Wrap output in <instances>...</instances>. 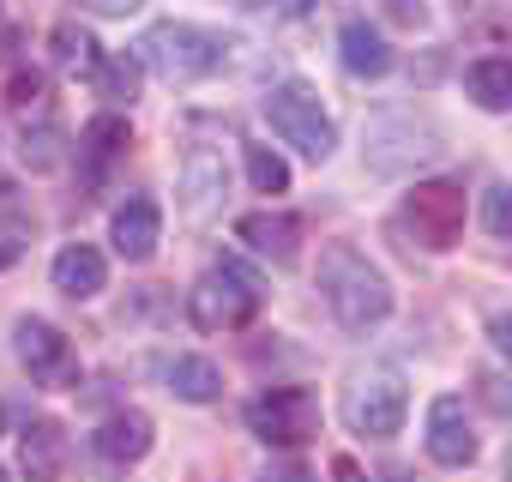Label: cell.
<instances>
[{
  "label": "cell",
  "mask_w": 512,
  "mask_h": 482,
  "mask_svg": "<svg viewBox=\"0 0 512 482\" xmlns=\"http://www.w3.org/2000/svg\"><path fill=\"white\" fill-rule=\"evenodd\" d=\"M320 290H326V302H332L344 332H368V326H380L392 314V284L356 248H344V241L320 254Z\"/></svg>",
  "instance_id": "cell-1"
},
{
  "label": "cell",
  "mask_w": 512,
  "mask_h": 482,
  "mask_svg": "<svg viewBox=\"0 0 512 482\" xmlns=\"http://www.w3.org/2000/svg\"><path fill=\"white\" fill-rule=\"evenodd\" d=\"M266 121H272V133H278L284 145H296V151L314 157V163H326L332 145H338V127H332V115L320 109V91L302 85V79H290V85H278V91L266 97Z\"/></svg>",
  "instance_id": "cell-2"
},
{
  "label": "cell",
  "mask_w": 512,
  "mask_h": 482,
  "mask_svg": "<svg viewBox=\"0 0 512 482\" xmlns=\"http://www.w3.org/2000/svg\"><path fill=\"white\" fill-rule=\"evenodd\" d=\"M223 37L211 31H193V25H151L139 37V67L163 73V79H205L223 67Z\"/></svg>",
  "instance_id": "cell-3"
},
{
  "label": "cell",
  "mask_w": 512,
  "mask_h": 482,
  "mask_svg": "<svg viewBox=\"0 0 512 482\" xmlns=\"http://www.w3.org/2000/svg\"><path fill=\"white\" fill-rule=\"evenodd\" d=\"M187 314H193V326L199 332H241L253 314H260V284H253L241 266H217V272H205L193 290H187Z\"/></svg>",
  "instance_id": "cell-4"
},
{
  "label": "cell",
  "mask_w": 512,
  "mask_h": 482,
  "mask_svg": "<svg viewBox=\"0 0 512 482\" xmlns=\"http://www.w3.org/2000/svg\"><path fill=\"white\" fill-rule=\"evenodd\" d=\"M247 428L266 446H302L320 434V398L308 386H272L247 404Z\"/></svg>",
  "instance_id": "cell-5"
},
{
  "label": "cell",
  "mask_w": 512,
  "mask_h": 482,
  "mask_svg": "<svg viewBox=\"0 0 512 482\" xmlns=\"http://www.w3.org/2000/svg\"><path fill=\"white\" fill-rule=\"evenodd\" d=\"M404 410H410V386H404V374H392V368H374V374H362V380L344 392V422H350L356 434H374V440L398 434V428H404Z\"/></svg>",
  "instance_id": "cell-6"
},
{
  "label": "cell",
  "mask_w": 512,
  "mask_h": 482,
  "mask_svg": "<svg viewBox=\"0 0 512 482\" xmlns=\"http://www.w3.org/2000/svg\"><path fill=\"white\" fill-rule=\"evenodd\" d=\"M404 229L422 241V248H452V241L464 235V187L452 181H422L404 193Z\"/></svg>",
  "instance_id": "cell-7"
},
{
  "label": "cell",
  "mask_w": 512,
  "mask_h": 482,
  "mask_svg": "<svg viewBox=\"0 0 512 482\" xmlns=\"http://www.w3.org/2000/svg\"><path fill=\"white\" fill-rule=\"evenodd\" d=\"M13 350H19V362L31 368V380H43V386H67V380H79L73 344H67L49 320H19V326H13Z\"/></svg>",
  "instance_id": "cell-8"
},
{
  "label": "cell",
  "mask_w": 512,
  "mask_h": 482,
  "mask_svg": "<svg viewBox=\"0 0 512 482\" xmlns=\"http://www.w3.org/2000/svg\"><path fill=\"white\" fill-rule=\"evenodd\" d=\"M428 458L446 464V470H464L476 458V428H470V410L464 398H434L428 404Z\"/></svg>",
  "instance_id": "cell-9"
},
{
  "label": "cell",
  "mask_w": 512,
  "mask_h": 482,
  "mask_svg": "<svg viewBox=\"0 0 512 482\" xmlns=\"http://www.w3.org/2000/svg\"><path fill=\"white\" fill-rule=\"evenodd\" d=\"M109 235H115V254H121L127 266H145V260L157 254V235H163V211H157V199L133 193V199L115 211Z\"/></svg>",
  "instance_id": "cell-10"
},
{
  "label": "cell",
  "mask_w": 512,
  "mask_h": 482,
  "mask_svg": "<svg viewBox=\"0 0 512 482\" xmlns=\"http://www.w3.org/2000/svg\"><path fill=\"white\" fill-rule=\"evenodd\" d=\"M235 235L247 241L253 254H266V260H278V266H290V260L302 254V223L284 217V211H247V217L235 223Z\"/></svg>",
  "instance_id": "cell-11"
},
{
  "label": "cell",
  "mask_w": 512,
  "mask_h": 482,
  "mask_svg": "<svg viewBox=\"0 0 512 482\" xmlns=\"http://www.w3.org/2000/svg\"><path fill=\"white\" fill-rule=\"evenodd\" d=\"M91 446H97V458H109V464H139V458L151 452V416H145V410H115V416L91 434Z\"/></svg>",
  "instance_id": "cell-12"
},
{
  "label": "cell",
  "mask_w": 512,
  "mask_h": 482,
  "mask_svg": "<svg viewBox=\"0 0 512 482\" xmlns=\"http://www.w3.org/2000/svg\"><path fill=\"white\" fill-rule=\"evenodd\" d=\"M181 193H187V205H193L199 217L223 205V193H229V169H223V157H217L211 145H193V151H187V163H181Z\"/></svg>",
  "instance_id": "cell-13"
},
{
  "label": "cell",
  "mask_w": 512,
  "mask_h": 482,
  "mask_svg": "<svg viewBox=\"0 0 512 482\" xmlns=\"http://www.w3.org/2000/svg\"><path fill=\"white\" fill-rule=\"evenodd\" d=\"M103 278H109V266H103V254H97V248H85V241H73V248H61V254H55V290H61V296L85 302V296H97V290H103Z\"/></svg>",
  "instance_id": "cell-14"
},
{
  "label": "cell",
  "mask_w": 512,
  "mask_h": 482,
  "mask_svg": "<svg viewBox=\"0 0 512 482\" xmlns=\"http://www.w3.org/2000/svg\"><path fill=\"white\" fill-rule=\"evenodd\" d=\"M338 49H344V67H350L356 79H380V73L392 67V49H386V37H380L368 19H344Z\"/></svg>",
  "instance_id": "cell-15"
},
{
  "label": "cell",
  "mask_w": 512,
  "mask_h": 482,
  "mask_svg": "<svg viewBox=\"0 0 512 482\" xmlns=\"http://www.w3.org/2000/svg\"><path fill=\"white\" fill-rule=\"evenodd\" d=\"M127 145H133L127 121H121V115H97V121L85 127V145H79V151H85V175H91V181H103V175H109V163H115Z\"/></svg>",
  "instance_id": "cell-16"
},
{
  "label": "cell",
  "mask_w": 512,
  "mask_h": 482,
  "mask_svg": "<svg viewBox=\"0 0 512 482\" xmlns=\"http://www.w3.org/2000/svg\"><path fill=\"white\" fill-rule=\"evenodd\" d=\"M464 91L482 103V109H506L512 103V61L506 55H482V61H470V73H464Z\"/></svg>",
  "instance_id": "cell-17"
},
{
  "label": "cell",
  "mask_w": 512,
  "mask_h": 482,
  "mask_svg": "<svg viewBox=\"0 0 512 482\" xmlns=\"http://www.w3.org/2000/svg\"><path fill=\"white\" fill-rule=\"evenodd\" d=\"M169 392L187 398V404H211V398L223 392V374H217L205 356H175V362H169Z\"/></svg>",
  "instance_id": "cell-18"
},
{
  "label": "cell",
  "mask_w": 512,
  "mask_h": 482,
  "mask_svg": "<svg viewBox=\"0 0 512 482\" xmlns=\"http://www.w3.org/2000/svg\"><path fill=\"white\" fill-rule=\"evenodd\" d=\"M247 181L260 193H290V163L266 145H247Z\"/></svg>",
  "instance_id": "cell-19"
},
{
  "label": "cell",
  "mask_w": 512,
  "mask_h": 482,
  "mask_svg": "<svg viewBox=\"0 0 512 482\" xmlns=\"http://www.w3.org/2000/svg\"><path fill=\"white\" fill-rule=\"evenodd\" d=\"M97 91L115 97V103H133V97H139V61H127V55L97 61Z\"/></svg>",
  "instance_id": "cell-20"
},
{
  "label": "cell",
  "mask_w": 512,
  "mask_h": 482,
  "mask_svg": "<svg viewBox=\"0 0 512 482\" xmlns=\"http://www.w3.org/2000/svg\"><path fill=\"white\" fill-rule=\"evenodd\" d=\"M31 254V217H19V211H0V272L7 266H19Z\"/></svg>",
  "instance_id": "cell-21"
},
{
  "label": "cell",
  "mask_w": 512,
  "mask_h": 482,
  "mask_svg": "<svg viewBox=\"0 0 512 482\" xmlns=\"http://www.w3.org/2000/svg\"><path fill=\"white\" fill-rule=\"evenodd\" d=\"M19 157L31 163V169H55L61 163V133L43 121V127H25V139H19Z\"/></svg>",
  "instance_id": "cell-22"
},
{
  "label": "cell",
  "mask_w": 512,
  "mask_h": 482,
  "mask_svg": "<svg viewBox=\"0 0 512 482\" xmlns=\"http://www.w3.org/2000/svg\"><path fill=\"white\" fill-rule=\"evenodd\" d=\"M25 464H31V470H55V464H61V428H55V422H37V428L25 434Z\"/></svg>",
  "instance_id": "cell-23"
},
{
  "label": "cell",
  "mask_w": 512,
  "mask_h": 482,
  "mask_svg": "<svg viewBox=\"0 0 512 482\" xmlns=\"http://www.w3.org/2000/svg\"><path fill=\"white\" fill-rule=\"evenodd\" d=\"M55 61L61 67H97V43L85 31H73V25H61L55 31Z\"/></svg>",
  "instance_id": "cell-24"
},
{
  "label": "cell",
  "mask_w": 512,
  "mask_h": 482,
  "mask_svg": "<svg viewBox=\"0 0 512 482\" xmlns=\"http://www.w3.org/2000/svg\"><path fill=\"white\" fill-rule=\"evenodd\" d=\"M482 223H488V235H494V241H506V229H512V187H488Z\"/></svg>",
  "instance_id": "cell-25"
},
{
  "label": "cell",
  "mask_w": 512,
  "mask_h": 482,
  "mask_svg": "<svg viewBox=\"0 0 512 482\" xmlns=\"http://www.w3.org/2000/svg\"><path fill=\"white\" fill-rule=\"evenodd\" d=\"M43 97V73H13V85H7V103L13 109H31Z\"/></svg>",
  "instance_id": "cell-26"
},
{
  "label": "cell",
  "mask_w": 512,
  "mask_h": 482,
  "mask_svg": "<svg viewBox=\"0 0 512 482\" xmlns=\"http://www.w3.org/2000/svg\"><path fill=\"white\" fill-rule=\"evenodd\" d=\"M253 7H272V13H284V19H308L320 0H253Z\"/></svg>",
  "instance_id": "cell-27"
},
{
  "label": "cell",
  "mask_w": 512,
  "mask_h": 482,
  "mask_svg": "<svg viewBox=\"0 0 512 482\" xmlns=\"http://www.w3.org/2000/svg\"><path fill=\"white\" fill-rule=\"evenodd\" d=\"M91 13H103V19H127V13H139L145 0H85Z\"/></svg>",
  "instance_id": "cell-28"
},
{
  "label": "cell",
  "mask_w": 512,
  "mask_h": 482,
  "mask_svg": "<svg viewBox=\"0 0 512 482\" xmlns=\"http://www.w3.org/2000/svg\"><path fill=\"white\" fill-rule=\"evenodd\" d=\"M392 19L398 25H422V0H392Z\"/></svg>",
  "instance_id": "cell-29"
}]
</instances>
